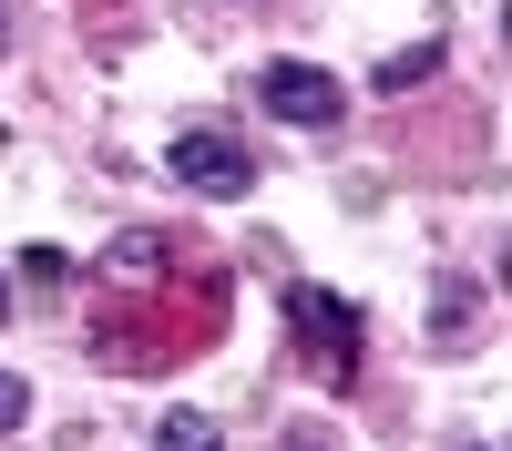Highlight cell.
Masks as SVG:
<instances>
[{
    "instance_id": "6da1fadb",
    "label": "cell",
    "mask_w": 512,
    "mask_h": 451,
    "mask_svg": "<svg viewBox=\"0 0 512 451\" xmlns=\"http://www.w3.org/2000/svg\"><path fill=\"white\" fill-rule=\"evenodd\" d=\"M359 308L349 298H328V287H287V339H297V359L318 369V380L338 390V380H359Z\"/></svg>"
},
{
    "instance_id": "7a4b0ae2",
    "label": "cell",
    "mask_w": 512,
    "mask_h": 451,
    "mask_svg": "<svg viewBox=\"0 0 512 451\" xmlns=\"http://www.w3.org/2000/svg\"><path fill=\"white\" fill-rule=\"evenodd\" d=\"M164 175H185L195 195H216V205H236V195L256 185V154H246L236 134H216V123H185V134L164 144Z\"/></svg>"
},
{
    "instance_id": "3957f363",
    "label": "cell",
    "mask_w": 512,
    "mask_h": 451,
    "mask_svg": "<svg viewBox=\"0 0 512 451\" xmlns=\"http://www.w3.org/2000/svg\"><path fill=\"white\" fill-rule=\"evenodd\" d=\"M256 103H267L277 123H297V134H328V123L349 113V82L318 72V62H267L256 72Z\"/></svg>"
},
{
    "instance_id": "277c9868",
    "label": "cell",
    "mask_w": 512,
    "mask_h": 451,
    "mask_svg": "<svg viewBox=\"0 0 512 451\" xmlns=\"http://www.w3.org/2000/svg\"><path fill=\"white\" fill-rule=\"evenodd\" d=\"M431 72H441V41H410V52H390L369 72V93H410V82H431Z\"/></svg>"
},
{
    "instance_id": "5b68a950",
    "label": "cell",
    "mask_w": 512,
    "mask_h": 451,
    "mask_svg": "<svg viewBox=\"0 0 512 451\" xmlns=\"http://www.w3.org/2000/svg\"><path fill=\"white\" fill-rule=\"evenodd\" d=\"M154 451H226V431L205 421V410H164V421H154Z\"/></svg>"
},
{
    "instance_id": "8992f818",
    "label": "cell",
    "mask_w": 512,
    "mask_h": 451,
    "mask_svg": "<svg viewBox=\"0 0 512 451\" xmlns=\"http://www.w3.org/2000/svg\"><path fill=\"white\" fill-rule=\"evenodd\" d=\"M164 257H175V246H164L154 226H134V236H113V257H103V267H113V277H154Z\"/></svg>"
},
{
    "instance_id": "52a82bcc",
    "label": "cell",
    "mask_w": 512,
    "mask_h": 451,
    "mask_svg": "<svg viewBox=\"0 0 512 451\" xmlns=\"http://www.w3.org/2000/svg\"><path fill=\"white\" fill-rule=\"evenodd\" d=\"M21 277H31V287H62L72 257H62V246H21Z\"/></svg>"
},
{
    "instance_id": "ba28073f",
    "label": "cell",
    "mask_w": 512,
    "mask_h": 451,
    "mask_svg": "<svg viewBox=\"0 0 512 451\" xmlns=\"http://www.w3.org/2000/svg\"><path fill=\"white\" fill-rule=\"evenodd\" d=\"M461 328H472V287H441V349H461Z\"/></svg>"
},
{
    "instance_id": "9c48e42d",
    "label": "cell",
    "mask_w": 512,
    "mask_h": 451,
    "mask_svg": "<svg viewBox=\"0 0 512 451\" xmlns=\"http://www.w3.org/2000/svg\"><path fill=\"white\" fill-rule=\"evenodd\" d=\"M11 421H31V390L11 380V369H0V431H11Z\"/></svg>"
},
{
    "instance_id": "30bf717a",
    "label": "cell",
    "mask_w": 512,
    "mask_h": 451,
    "mask_svg": "<svg viewBox=\"0 0 512 451\" xmlns=\"http://www.w3.org/2000/svg\"><path fill=\"white\" fill-rule=\"evenodd\" d=\"M0 308H11V277H0Z\"/></svg>"
},
{
    "instance_id": "8fae6325",
    "label": "cell",
    "mask_w": 512,
    "mask_h": 451,
    "mask_svg": "<svg viewBox=\"0 0 512 451\" xmlns=\"http://www.w3.org/2000/svg\"><path fill=\"white\" fill-rule=\"evenodd\" d=\"M0 41H11V21H0Z\"/></svg>"
},
{
    "instance_id": "7c38bea8",
    "label": "cell",
    "mask_w": 512,
    "mask_h": 451,
    "mask_svg": "<svg viewBox=\"0 0 512 451\" xmlns=\"http://www.w3.org/2000/svg\"><path fill=\"white\" fill-rule=\"evenodd\" d=\"M472 451H482V441H472Z\"/></svg>"
}]
</instances>
